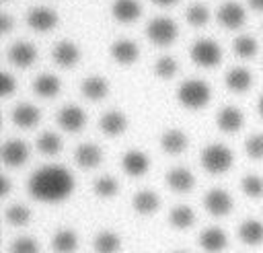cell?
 <instances>
[{
	"mask_svg": "<svg viewBox=\"0 0 263 253\" xmlns=\"http://www.w3.org/2000/svg\"><path fill=\"white\" fill-rule=\"evenodd\" d=\"M74 175L66 167L58 165H45L37 169L29 181H27V191L31 193L33 200L43 202V204H58L64 202L72 195L74 191Z\"/></svg>",
	"mask_w": 263,
	"mask_h": 253,
	"instance_id": "cell-1",
	"label": "cell"
},
{
	"mask_svg": "<svg viewBox=\"0 0 263 253\" xmlns=\"http://www.w3.org/2000/svg\"><path fill=\"white\" fill-rule=\"evenodd\" d=\"M210 97H212L210 84L205 80H199V78H189V80L181 82L179 88H177V99L187 109L205 107L210 103Z\"/></svg>",
	"mask_w": 263,
	"mask_h": 253,
	"instance_id": "cell-2",
	"label": "cell"
},
{
	"mask_svg": "<svg viewBox=\"0 0 263 253\" xmlns=\"http://www.w3.org/2000/svg\"><path fill=\"white\" fill-rule=\"evenodd\" d=\"M199 162H201V167H203L208 173H212V175H222V173H226V171L232 167L234 154H232V150H230L228 146H224V144H208V146L201 150V154H199Z\"/></svg>",
	"mask_w": 263,
	"mask_h": 253,
	"instance_id": "cell-3",
	"label": "cell"
},
{
	"mask_svg": "<svg viewBox=\"0 0 263 253\" xmlns=\"http://www.w3.org/2000/svg\"><path fill=\"white\" fill-rule=\"evenodd\" d=\"M146 35L154 45L166 47L177 39L179 29H177V23L171 16H154L146 25Z\"/></svg>",
	"mask_w": 263,
	"mask_h": 253,
	"instance_id": "cell-4",
	"label": "cell"
},
{
	"mask_svg": "<svg viewBox=\"0 0 263 253\" xmlns=\"http://www.w3.org/2000/svg\"><path fill=\"white\" fill-rule=\"evenodd\" d=\"M189 56H191L193 64H197L201 68H214L222 62V49L214 39H197L191 45Z\"/></svg>",
	"mask_w": 263,
	"mask_h": 253,
	"instance_id": "cell-5",
	"label": "cell"
},
{
	"mask_svg": "<svg viewBox=\"0 0 263 253\" xmlns=\"http://www.w3.org/2000/svg\"><path fill=\"white\" fill-rule=\"evenodd\" d=\"M203 208L208 210V214L222 218L232 210V195L222 187H212L203 195Z\"/></svg>",
	"mask_w": 263,
	"mask_h": 253,
	"instance_id": "cell-6",
	"label": "cell"
},
{
	"mask_svg": "<svg viewBox=\"0 0 263 253\" xmlns=\"http://www.w3.org/2000/svg\"><path fill=\"white\" fill-rule=\"evenodd\" d=\"M29 158V146L21 138H8L2 144V162L10 169H18Z\"/></svg>",
	"mask_w": 263,
	"mask_h": 253,
	"instance_id": "cell-7",
	"label": "cell"
},
{
	"mask_svg": "<svg viewBox=\"0 0 263 253\" xmlns=\"http://www.w3.org/2000/svg\"><path fill=\"white\" fill-rule=\"evenodd\" d=\"M27 25L33 29V31H39V33H45V31H51L55 25H58V12L49 6H33L27 10Z\"/></svg>",
	"mask_w": 263,
	"mask_h": 253,
	"instance_id": "cell-8",
	"label": "cell"
},
{
	"mask_svg": "<svg viewBox=\"0 0 263 253\" xmlns=\"http://www.w3.org/2000/svg\"><path fill=\"white\" fill-rule=\"evenodd\" d=\"M216 16H218V23L222 27H226V29H240L245 25V21H247V10H245L242 4L228 0V2H224L218 8Z\"/></svg>",
	"mask_w": 263,
	"mask_h": 253,
	"instance_id": "cell-9",
	"label": "cell"
},
{
	"mask_svg": "<svg viewBox=\"0 0 263 253\" xmlns=\"http://www.w3.org/2000/svg\"><path fill=\"white\" fill-rule=\"evenodd\" d=\"M6 56H8V62L12 66H16V68H29L37 60V47L31 41L21 39V41L10 43Z\"/></svg>",
	"mask_w": 263,
	"mask_h": 253,
	"instance_id": "cell-10",
	"label": "cell"
},
{
	"mask_svg": "<svg viewBox=\"0 0 263 253\" xmlns=\"http://www.w3.org/2000/svg\"><path fill=\"white\" fill-rule=\"evenodd\" d=\"M86 123V111L78 105H64L60 111H58V125L64 130V132H78L82 130Z\"/></svg>",
	"mask_w": 263,
	"mask_h": 253,
	"instance_id": "cell-11",
	"label": "cell"
},
{
	"mask_svg": "<svg viewBox=\"0 0 263 253\" xmlns=\"http://www.w3.org/2000/svg\"><path fill=\"white\" fill-rule=\"evenodd\" d=\"M51 56H53V62L60 64L62 68H74L80 60V47L70 39H62L53 45Z\"/></svg>",
	"mask_w": 263,
	"mask_h": 253,
	"instance_id": "cell-12",
	"label": "cell"
},
{
	"mask_svg": "<svg viewBox=\"0 0 263 253\" xmlns=\"http://www.w3.org/2000/svg\"><path fill=\"white\" fill-rule=\"evenodd\" d=\"M109 53H111V58H113L117 64L127 66V64H134V62L140 58V47H138L136 41L123 37V39H117V41L111 43Z\"/></svg>",
	"mask_w": 263,
	"mask_h": 253,
	"instance_id": "cell-13",
	"label": "cell"
},
{
	"mask_svg": "<svg viewBox=\"0 0 263 253\" xmlns=\"http://www.w3.org/2000/svg\"><path fill=\"white\" fill-rule=\"evenodd\" d=\"M74 160H76V165L82 167V169H95V167H99L101 160H103V150H101V146L95 144V142H82V144H78L76 150H74Z\"/></svg>",
	"mask_w": 263,
	"mask_h": 253,
	"instance_id": "cell-14",
	"label": "cell"
},
{
	"mask_svg": "<svg viewBox=\"0 0 263 253\" xmlns=\"http://www.w3.org/2000/svg\"><path fill=\"white\" fill-rule=\"evenodd\" d=\"M121 169L129 177H142L150 169V156L142 150H127L121 156Z\"/></svg>",
	"mask_w": 263,
	"mask_h": 253,
	"instance_id": "cell-15",
	"label": "cell"
},
{
	"mask_svg": "<svg viewBox=\"0 0 263 253\" xmlns=\"http://www.w3.org/2000/svg\"><path fill=\"white\" fill-rule=\"evenodd\" d=\"M216 123H218V128H220L222 132H226V134H236V132L242 128V123H245V115H242V111H240L238 107L226 105V107H222V109L218 111Z\"/></svg>",
	"mask_w": 263,
	"mask_h": 253,
	"instance_id": "cell-16",
	"label": "cell"
},
{
	"mask_svg": "<svg viewBox=\"0 0 263 253\" xmlns=\"http://www.w3.org/2000/svg\"><path fill=\"white\" fill-rule=\"evenodd\" d=\"M226 245H228V237L218 226H208L199 234V247L205 253H222L226 249Z\"/></svg>",
	"mask_w": 263,
	"mask_h": 253,
	"instance_id": "cell-17",
	"label": "cell"
},
{
	"mask_svg": "<svg viewBox=\"0 0 263 253\" xmlns=\"http://www.w3.org/2000/svg\"><path fill=\"white\" fill-rule=\"evenodd\" d=\"M10 119L14 125L23 128V130H29V128H35L41 119V113H39V107H35L33 103H18L12 111H10Z\"/></svg>",
	"mask_w": 263,
	"mask_h": 253,
	"instance_id": "cell-18",
	"label": "cell"
},
{
	"mask_svg": "<svg viewBox=\"0 0 263 253\" xmlns=\"http://www.w3.org/2000/svg\"><path fill=\"white\" fill-rule=\"evenodd\" d=\"M99 128L105 136H121L127 128V117L123 111L119 109H109L101 115L99 119Z\"/></svg>",
	"mask_w": 263,
	"mask_h": 253,
	"instance_id": "cell-19",
	"label": "cell"
},
{
	"mask_svg": "<svg viewBox=\"0 0 263 253\" xmlns=\"http://www.w3.org/2000/svg\"><path fill=\"white\" fill-rule=\"evenodd\" d=\"M187 146H189V138L179 128H171L160 136V148L168 154H181L187 150Z\"/></svg>",
	"mask_w": 263,
	"mask_h": 253,
	"instance_id": "cell-20",
	"label": "cell"
},
{
	"mask_svg": "<svg viewBox=\"0 0 263 253\" xmlns=\"http://www.w3.org/2000/svg\"><path fill=\"white\" fill-rule=\"evenodd\" d=\"M166 185L177 193H187L195 185V177L187 167H175L166 173Z\"/></svg>",
	"mask_w": 263,
	"mask_h": 253,
	"instance_id": "cell-21",
	"label": "cell"
},
{
	"mask_svg": "<svg viewBox=\"0 0 263 253\" xmlns=\"http://www.w3.org/2000/svg\"><path fill=\"white\" fill-rule=\"evenodd\" d=\"M111 14L115 21L127 25V23H136L142 14V6L138 0H115L111 4Z\"/></svg>",
	"mask_w": 263,
	"mask_h": 253,
	"instance_id": "cell-22",
	"label": "cell"
},
{
	"mask_svg": "<svg viewBox=\"0 0 263 253\" xmlns=\"http://www.w3.org/2000/svg\"><path fill=\"white\" fill-rule=\"evenodd\" d=\"M80 91L82 95L88 99V101H101L109 95V82L105 76H99V74H90L82 80L80 84Z\"/></svg>",
	"mask_w": 263,
	"mask_h": 253,
	"instance_id": "cell-23",
	"label": "cell"
},
{
	"mask_svg": "<svg viewBox=\"0 0 263 253\" xmlns=\"http://www.w3.org/2000/svg\"><path fill=\"white\" fill-rule=\"evenodd\" d=\"M238 239L245 245L257 247L263 243V222L257 218H247L238 224Z\"/></svg>",
	"mask_w": 263,
	"mask_h": 253,
	"instance_id": "cell-24",
	"label": "cell"
},
{
	"mask_svg": "<svg viewBox=\"0 0 263 253\" xmlns=\"http://www.w3.org/2000/svg\"><path fill=\"white\" fill-rule=\"evenodd\" d=\"M134 210L142 216H152L158 208H160V197L156 191L152 189H140L136 195H134Z\"/></svg>",
	"mask_w": 263,
	"mask_h": 253,
	"instance_id": "cell-25",
	"label": "cell"
},
{
	"mask_svg": "<svg viewBox=\"0 0 263 253\" xmlns=\"http://www.w3.org/2000/svg\"><path fill=\"white\" fill-rule=\"evenodd\" d=\"M33 88H35V93H37L39 97L53 99V97L60 93L62 82H60V78H58L55 74H51V72H41V74L33 80Z\"/></svg>",
	"mask_w": 263,
	"mask_h": 253,
	"instance_id": "cell-26",
	"label": "cell"
},
{
	"mask_svg": "<svg viewBox=\"0 0 263 253\" xmlns=\"http://www.w3.org/2000/svg\"><path fill=\"white\" fill-rule=\"evenodd\" d=\"M224 82H226V86H228L230 91H234V93H245V91L251 88L253 76H251V72H249L247 68H230V70L226 72V76H224Z\"/></svg>",
	"mask_w": 263,
	"mask_h": 253,
	"instance_id": "cell-27",
	"label": "cell"
},
{
	"mask_svg": "<svg viewBox=\"0 0 263 253\" xmlns=\"http://www.w3.org/2000/svg\"><path fill=\"white\" fill-rule=\"evenodd\" d=\"M168 222H171V226L177 228V230H187V228H191L193 222H195V212H193L189 206L179 204V206H175V208L168 212Z\"/></svg>",
	"mask_w": 263,
	"mask_h": 253,
	"instance_id": "cell-28",
	"label": "cell"
},
{
	"mask_svg": "<svg viewBox=\"0 0 263 253\" xmlns=\"http://www.w3.org/2000/svg\"><path fill=\"white\" fill-rule=\"evenodd\" d=\"M51 247L55 253H74L78 247V234L72 228H60L51 239Z\"/></svg>",
	"mask_w": 263,
	"mask_h": 253,
	"instance_id": "cell-29",
	"label": "cell"
},
{
	"mask_svg": "<svg viewBox=\"0 0 263 253\" xmlns=\"http://www.w3.org/2000/svg\"><path fill=\"white\" fill-rule=\"evenodd\" d=\"M35 146H37V152H39V154H43V156H55V154H60V150H62V138H60L55 132L45 130V132H41V134L37 136Z\"/></svg>",
	"mask_w": 263,
	"mask_h": 253,
	"instance_id": "cell-30",
	"label": "cell"
},
{
	"mask_svg": "<svg viewBox=\"0 0 263 253\" xmlns=\"http://www.w3.org/2000/svg\"><path fill=\"white\" fill-rule=\"evenodd\" d=\"M92 247L97 253H117L121 249V237L113 230H101L99 234H95Z\"/></svg>",
	"mask_w": 263,
	"mask_h": 253,
	"instance_id": "cell-31",
	"label": "cell"
},
{
	"mask_svg": "<svg viewBox=\"0 0 263 253\" xmlns=\"http://www.w3.org/2000/svg\"><path fill=\"white\" fill-rule=\"evenodd\" d=\"M92 191L99 195V197H113L117 191H119V181L111 175H101L92 181Z\"/></svg>",
	"mask_w": 263,
	"mask_h": 253,
	"instance_id": "cell-32",
	"label": "cell"
},
{
	"mask_svg": "<svg viewBox=\"0 0 263 253\" xmlns=\"http://www.w3.org/2000/svg\"><path fill=\"white\" fill-rule=\"evenodd\" d=\"M185 21L191 27H203L210 21V8L205 4H201V2H193L185 10Z\"/></svg>",
	"mask_w": 263,
	"mask_h": 253,
	"instance_id": "cell-33",
	"label": "cell"
},
{
	"mask_svg": "<svg viewBox=\"0 0 263 253\" xmlns=\"http://www.w3.org/2000/svg\"><path fill=\"white\" fill-rule=\"evenodd\" d=\"M4 218L12 226H25L31 220V210L25 204H10L4 212Z\"/></svg>",
	"mask_w": 263,
	"mask_h": 253,
	"instance_id": "cell-34",
	"label": "cell"
},
{
	"mask_svg": "<svg viewBox=\"0 0 263 253\" xmlns=\"http://www.w3.org/2000/svg\"><path fill=\"white\" fill-rule=\"evenodd\" d=\"M177 70H179V64H177V60L173 56H166L164 53V56H160L154 62V74L158 78H162V80H171L177 74Z\"/></svg>",
	"mask_w": 263,
	"mask_h": 253,
	"instance_id": "cell-35",
	"label": "cell"
},
{
	"mask_svg": "<svg viewBox=\"0 0 263 253\" xmlns=\"http://www.w3.org/2000/svg\"><path fill=\"white\" fill-rule=\"evenodd\" d=\"M232 49H234V53L238 58H253L257 53L259 45H257L255 37H251V35H238L232 41Z\"/></svg>",
	"mask_w": 263,
	"mask_h": 253,
	"instance_id": "cell-36",
	"label": "cell"
},
{
	"mask_svg": "<svg viewBox=\"0 0 263 253\" xmlns=\"http://www.w3.org/2000/svg\"><path fill=\"white\" fill-rule=\"evenodd\" d=\"M240 189H242L245 195H249V197H253V200L261 197V195H263V177H259V175H255V173L245 175V177L240 179Z\"/></svg>",
	"mask_w": 263,
	"mask_h": 253,
	"instance_id": "cell-37",
	"label": "cell"
},
{
	"mask_svg": "<svg viewBox=\"0 0 263 253\" xmlns=\"http://www.w3.org/2000/svg\"><path fill=\"white\" fill-rule=\"evenodd\" d=\"M39 241L35 237H29V234H23V237H16L10 247H8V253H39Z\"/></svg>",
	"mask_w": 263,
	"mask_h": 253,
	"instance_id": "cell-38",
	"label": "cell"
},
{
	"mask_svg": "<svg viewBox=\"0 0 263 253\" xmlns=\"http://www.w3.org/2000/svg\"><path fill=\"white\" fill-rule=\"evenodd\" d=\"M245 152L251 158H263V134H251L245 140Z\"/></svg>",
	"mask_w": 263,
	"mask_h": 253,
	"instance_id": "cell-39",
	"label": "cell"
},
{
	"mask_svg": "<svg viewBox=\"0 0 263 253\" xmlns=\"http://www.w3.org/2000/svg\"><path fill=\"white\" fill-rule=\"evenodd\" d=\"M16 86H18V82H16L14 74H10V72L0 74V93H2V97H10L16 91Z\"/></svg>",
	"mask_w": 263,
	"mask_h": 253,
	"instance_id": "cell-40",
	"label": "cell"
},
{
	"mask_svg": "<svg viewBox=\"0 0 263 253\" xmlns=\"http://www.w3.org/2000/svg\"><path fill=\"white\" fill-rule=\"evenodd\" d=\"M0 31H2L4 35H8V33L12 31V16H10L8 12H2V14H0Z\"/></svg>",
	"mask_w": 263,
	"mask_h": 253,
	"instance_id": "cell-41",
	"label": "cell"
},
{
	"mask_svg": "<svg viewBox=\"0 0 263 253\" xmlns=\"http://www.w3.org/2000/svg\"><path fill=\"white\" fill-rule=\"evenodd\" d=\"M0 193H2L4 197L10 193V179H8L6 175H2V177H0Z\"/></svg>",
	"mask_w": 263,
	"mask_h": 253,
	"instance_id": "cell-42",
	"label": "cell"
},
{
	"mask_svg": "<svg viewBox=\"0 0 263 253\" xmlns=\"http://www.w3.org/2000/svg\"><path fill=\"white\" fill-rule=\"evenodd\" d=\"M249 6L253 10H263V0H249Z\"/></svg>",
	"mask_w": 263,
	"mask_h": 253,
	"instance_id": "cell-43",
	"label": "cell"
},
{
	"mask_svg": "<svg viewBox=\"0 0 263 253\" xmlns=\"http://www.w3.org/2000/svg\"><path fill=\"white\" fill-rule=\"evenodd\" d=\"M156 6H171V4H175L177 0H152Z\"/></svg>",
	"mask_w": 263,
	"mask_h": 253,
	"instance_id": "cell-44",
	"label": "cell"
},
{
	"mask_svg": "<svg viewBox=\"0 0 263 253\" xmlns=\"http://www.w3.org/2000/svg\"><path fill=\"white\" fill-rule=\"evenodd\" d=\"M257 111H259V115L263 117V95H261L259 101H257Z\"/></svg>",
	"mask_w": 263,
	"mask_h": 253,
	"instance_id": "cell-45",
	"label": "cell"
},
{
	"mask_svg": "<svg viewBox=\"0 0 263 253\" xmlns=\"http://www.w3.org/2000/svg\"><path fill=\"white\" fill-rule=\"evenodd\" d=\"M173 253H187V251H173Z\"/></svg>",
	"mask_w": 263,
	"mask_h": 253,
	"instance_id": "cell-46",
	"label": "cell"
},
{
	"mask_svg": "<svg viewBox=\"0 0 263 253\" xmlns=\"http://www.w3.org/2000/svg\"><path fill=\"white\" fill-rule=\"evenodd\" d=\"M4 2H8V0H4Z\"/></svg>",
	"mask_w": 263,
	"mask_h": 253,
	"instance_id": "cell-47",
	"label": "cell"
}]
</instances>
